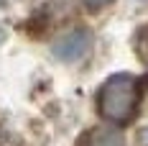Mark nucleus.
<instances>
[{"mask_svg": "<svg viewBox=\"0 0 148 146\" xmlns=\"http://www.w3.org/2000/svg\"><path fill=\"white\" fill-rule=\"evenodd\" d=\"M84 5H87L89 10H100V8H105V5H110L112 0H82Z\"/></svg>", "mask_w": 148, "mask_h": 146, "instance_id": "4", "label": "nucleus"}, {"mask_svg": "<svg viewBox=\"0 0 148 146\" xmlns=\"http://www.w3.org/2000/svg\"><path fill=\"white\" fill-rule=\"evenodd\" d=\"M140 100V82L133 74H112L97 92V110L105 120L123 126L135 116Z\"/></svg>", "mask_w": 148, "mask_h": 146, "instance_id": "1", "label": "nucleus"}, {"mask_svg": "<svg viewBox=\"0 0 148 146\" xmlns=\"http://www.w3.org/2000/svg\"><path fill=\"white\" fill-rule=\"evenodd\" d=\"M92 49V33L87 28H72L66 33H61L59 39L51 46V54L59 59V62H66V64H74L79 59H84Z\"/></svg>", "mask_w": 148, "mask_h": 146, "instance_id": "2", "label": "nucleus"}, {"mask_svg": "<svg viewBox=\"0 0 148 146\" xmlns=\"http://www.w3.org/2000/svg\"><path fill=\"white\" fill-rule=\"evenodd\" d=\"M140 141H143V144L148 146V128H146V131H143V133H140Z\"/></svg>", "mask_w": 148, "mask_h": 146, "instance_id": "5", "label": "nucleus"}, {"mask_svg": "<svg viewBox=\"0 0 148 146\" xmlns=\"http://www.w3.org/2000/svg\"><path fill=\"white\" fill-rule=\"evenodd\" d=\"M77 146H125V136L120 128L97 126V128H89L82 133Z\"/></svg>", "mask_w": 148, "mask_h": 146, "instance_id": "3", "label": "nucleus"}]
</instances>
